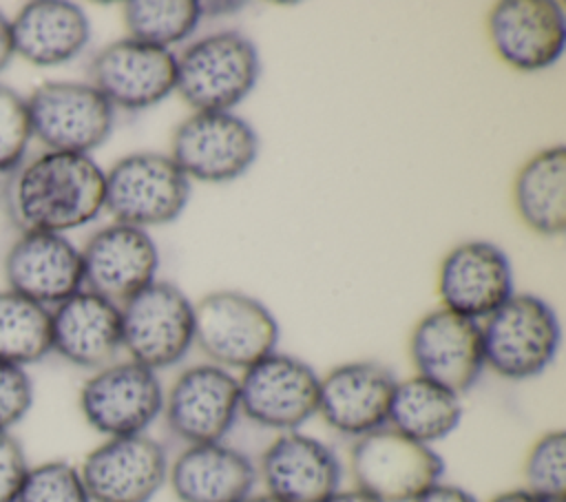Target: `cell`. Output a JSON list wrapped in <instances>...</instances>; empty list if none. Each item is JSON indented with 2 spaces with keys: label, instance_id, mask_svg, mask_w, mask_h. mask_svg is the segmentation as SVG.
Returning <instances> with one entry per match:
<instances>
[{
  "label": "cell",
  "instance_id": "4316f807",
  "mask_svg": "<svg viewBox=\"0 0 566 502\" xmlns=\"http://www.w3.org/2000/svg\"><path fill=\"white\" fill-rule=\"evenodd\" d=\"M51 352V312L13 290L0 292V360L27 365Z\"/></svg>",
  "mask_w": 566,
  "mask_h": 502
},
{
  "label": "cell",
  "instance_id": "ba28073f",
  "mask_svg": "<svg viewBox=\"0 0 566 502\" xmlns=\"http://www.w3.org/2000/svg\"><path fill=\"white\" fill-rule=\"evenodd\" d=\"M256 155V130L232 111H195L170 137V159L197 181H232L250 170Z\"/></svg>",
  "mask_w": 566,
  "mask_h": 502
},
{
  "label": "cell",
  "instance_id": "ffe728a7",
  "mask_svg": "<svg viewBox=\"0 0 566 502\" xmlns=\"http://www.w3.org/2000/svg\"><path fill=\"white\" fill-rule=\"evenodd\" d=\"M513 294V268L491 241H464L451 248L438 272V296L444 310L486 318Z\"/></svg>",
  "mask_w": 566,
  "mask_h": 502
},
{
  "label": "cell",
  "instance_id": "74e56055",
  "mask_svg": "<svg viewBox=\"0 0 566 502\" xmlns=\"http://www.w3.org/2000/svg\"><path fill=\"white\" fill-rule=\"evenodd\" d=\"M241 2H201V11L203 13H212V15H226V13H237V9H241Z\"/></svg>",
  "mask_w": 566,
  "mask_h": 502
},
{
  "label": "cell",
  "instance_id": "7402d4cb",
  "mask_svg": "<svg viewBox=\"0 0 566 502\" xmlns=\"http://www.w3.org/2000/svg\"><path fill=\"white\" fill-rule=\"evenodd\" d=\"M51 349L64 360L99 369L122 349L119 305L88 290H80L51 312Z\"/></svg>",
  "mask_w": 566,
  "mask_h": 502
},
{
  "label": "cell",
  "instance_id": "603a6c76",
  "mask_svg": "<svg viewBox=\"0 0 566 502\" xmlns=\"http://www.w3.org/2000/svg\"><path fill=\"white\" fill-rule=\"evenodd\" d=\"M254 462L221 442L186 445L168 464V478L179 502H243L256 484Z\"/></svg>",
  "mask_w": 566,
  "mask_h": 502
},
{
  "label": "cell",
  "instance_id": "d6a6232c",
  "mask_svg": "<svg viewBox=\"0 0 566 502\" xmlns=\"http://www.w3.org/2000/svg\"><path fill=\"white\" fill-rule=\"evenodd\" d=\"M27 471L29 464L20 442L9 431H0V502L15 500Z\"/></svg>",
  "mask_w": 566,
  "mask_h": 502
},
{
  "label": "cell",
  "instance_id": "5bb4252c",
  "mask_svg": "<svg viewBox=\"0 0 566 502\" xmlns=\"http://www.w3.org/2000/svg\"><path fill=\"white\" fill-rule=\"evenodd\" d=\"M161 442L146 433L106 438L82 462L80 478L91 502H148L168 478Z\"/></svg>",
  "mask_w": 566,
  "mask_h": 502
},
{
  "label": "cell",
  "instance_id": "2e32d148",
  "mask_svg": "<svg viewBox=\"0 0 566 502\" xmlns=\"http://www.w3.org/2000/svg\"><path fill=\"white\" fill-rule=\"evenodd\" d=\"M497 57L517 71L553 66L566 46V15L553 0H502L486 15Z\"/></svg>",
  "mask_w": 566,
  "mask_h": 502
},
{
  "label": "cell",
  "instance_id": "4fadbf2b",
  "mask_svg": "<svg viewBox=\"0 0 566 502\" xmlns=\"http://www.w3.org/2000/svg\"><path fill=\"white\" fill-rule=\"evenodd\" d=\"M91 86L115 108L144 111L164 102L177 84V55L166 46L122 38L91 60Z\"/></svg>",
  "mask_w": 566,
  "mask_h": 502
},
{
  "label": "cell",
  "instance_id": "8fae6325",
  "mask_svg": "<svg viewBox=\"0 0 566 502\" xmlns=\"http://www.w3.org/2000/svg\"><path fill=\"white\" fill-rule=\"evenodd\" d=\"M161 409L164 387L157 372L130 358L95 369L80 389L84 420L108 438L146 433Z\"/></svg>",
  "mask_w": 566,
  "mask_h": 502
},
{
  "label": "cell",
  "instance_id": "d4e9b609",
  "mask_svg": "<svg viewBox=\"0 0 566 502\" xmlns=\"http://www.w3.org/2000/svg\"><path fill=\"white\" fill-rule=\"evenodd\" d=\"M520 219L542 237H559L566 228V146H548L528 157L513 181Z\"/></svg>",
  "mask_w": 566,
  "mask_h": 502
},
{
  "label": "cell",
  "instance_id": "d6986e66",
  "mask_svg": "<svg viewBox=\"0 0 566 502\" xmlns=\"http://www.w3.org/2000/svg\"><path fill=\"white\" fill-rule=\"evenodd\" d=\"M256 475L281 502H325L340 489L343 464L318 438L283 431L263 449Z\"/></svg>",
  "mask_w": 566,
  "mask_h": 502
},
{
  "label": "cell",
  "instance_id": "7c38bea8",
  "mask_svg": "<svg viewBox=\"0 0 566 502\" xmlns=\"http://www.w3.org/2000/svg\"><path fill=\"white\" fill-rule=\"evenodd\" d=\"M161 414L170 433L186 445L221 442L241 414L239 380L219 365H192L164 391Z\"/></svg>",
  "mask_w": 566,
  "mask_h": 502
},
{
  "label": "cell",
  "instance_id": "7a4b0ae2",
  "mask_svg": "<svg viewBox=\"0 0 566 502\" xmlns=\"http://www.w3.org/2000/svg\"><path fill=\"white\" fill-rule=\"evenodd\" d=\"M484 367L506 380L539 376L555 360L562 330L555 310L537 294H511L480 323Z\"/></svg>",
  "mask_w": 566,
  "mask_h": 502
},
{
  "label": "cell",
  "instance_id": "1f68e13d",
  "mask_svg": "<svg viewBox=\"0 0 566 502\" xmlns=\"http://www.w3.org/2000/svg\"><path fill=\"white\" fill-rule=\"evenodd\" d=\"M33 400L31 378L24 367L0 360V431L24 418Z\"/></svg>",
  "mask_w": 566,
  "mask_h": 502
},
{
  "label": "cell",
  "instance_id": "52a82bcc",
  "mask_svg": "<svg viewBox=\"0 0 566 502\" xmlns=\"http://www.w3.org/2000/svg\"><path fill=\"white\" fill-rule=\"evenodd\" d=\"M122 349L157 372L177 365L195 345L192 301L170 281L155 279L119 305Z\"/></svg>",
  "mask_w": 566,
  "mask_h": 502
},
{
  "label": "cell",
  "instance_id": "44dd1931",
  "mask_svg": "<svg viewBox=\"0 0 566 502\" xmlns=\"http://www.w3.org/2000/svg\"><path fill=\"white\" fill-rule=\"evenodd\" d=\"M9 290L40 303L60 305L82 290V254L55 232H22L4 257Z\"/></svg>",
  "mask_w": 566,
  "mask_h": 502
},
{
  "label": "cell",
  "instance_id": "ac0fdd59",
  "mask_svg": "<svg viewBox=\"0 0 566 502\" xmlns=\"http://www.w3.org/2000/svg\"><path fill=\"white\" fill-rule=\"evenodd\" d=\"M396 380L394 372L376 360L340 363L321 376L316 414L334 431L360 438L387 425Z\"/></svg>",
  "mask_w": 566,
  "mask_h": 502
},
{
  "label": "cell",
  "instance_id": "6da1fadb",
  "mask_svg": "<svg viewBox=\"0 0 566 502\" xmlns=\"http://www.w3.org/2000/svg\"><path fill=\"white\" fill-rule=\"evenodd\" d=\"M4 206L24 232L62 234L104 210V170L91 155L49 150L15 170Z\"/></svg>",
  "mask_w": 566,
  "mask_h": 502
},
{
  "label": "cell",
  "instance_id": "277c9868",
  "mask_svg": "<svg viewBox=\"0 0 566 502\" xmlns=\"http://www.w3.org/2000/svg\"><path fill=\"white\" fill-rule=\"evenodd\" d=\"M195 307V345L223 369H248L276 352L279 323L254 296L237 290L203 294Z\"/></svg>",
  "mask_w": 566,
  "mask_h": 502
},
{
  "label": "cell",
  "instance_id": "9a60e30c",
  "mask_svg": "<svg viewBox=\"0 0 566 502\" xmlns=\"http://www.w3.org/2000/svg\"><path fill=\"white\" fill-rule=\"evenodd\" d=\"M409 358L418 376L462 396L484 372L480 321L438 307L411 330Z\"/></svg>",
  "mask_w": 566,
  "mask_h": 502
},
{
  "label": "cell",
  "instance_id": "e575fe53",
  "mask_svg": "<svg viewBox=\"0 0 566 502\" xmlns=\"http://www.w3.org/2000/svg\"><path fill=\"white\" fill-rule=\"evenodd\" d=\"M13 38H11V22L0 11V71L7 69V64L13 57Z\"/></svg>",
  "mask_w": 566,
  "mask_h": 502
},
{
  "label": "cell",
  "instance_id": "836d02e7",
  "mask_svg": "<svg viewBox=\"0 0 566 502\" xmlns=\"http://www.w3.org/2000/svg\"><path fill=\"white\" fill-rule=\"evenodd\" d=\"M413 502H478V498L462 487L447 484L440 480L433 487H429L422 495H418Z\"/></svg>",
  "mask_w": 566,
  "mask_h": 502
},
{
  "label": "cell",
  "instance_id": "e0dca14e",
  "mask_svg": "<svg viewBox=\"0 0 566 502\" xmlns=\"http://www.w3.org/2000/svg\"><path fill=\"white\" fill-rule=\"evenodd\" d=\"M80 254L86 290L117 305L150 285L159 268L153 237L144 228L117 221L97 230Z\"/></svg>",
  "mask_w": 566,
  "mask_h": 502
},
{
  "label": "cell",
  "instance_id": "f546056e",
  "mask_svg": "<svg viewBox=\"0 0 566 502\" xmlns=\"http://www.w3.org/2000/svg\"><path fill=\"white\" fill-rule=\"evenodd\" d=\"M13 502H91L80 469L64 460L29 467Z\"/></svg>",
  "mask_w": 566,
  "mask_h": 502
},
{
  "label": "cell",
  "instance_id": "8992f818",
  "mask_svg": "<svg viewBox=\"0 0 566 502\" xmlns=\"http://www.w3.org/2000/svg\"><path fill=\"white\" fill-rule=\"evenodd\" d=\"M349 469L354 487L378 502H413L442 480L444 460L431 445L385 425L354 440Z\"/></svg>",
  "mask_w": 566,
  "mask_h": 502
},
{
  "label": "cell",
  "instance_id": "4dcf8cb0",
  "mask_svg": "<svg viewBox=\"0 0 566 502\" xmlns=\"http://www.w3.org/2000/svg\"><path fill=\"white\" fill-rule=\"evenodd\" d=\"M31 137L27 100L0 84V172L20 166Z\"/></svg>",
  "mask_w": 566,
  "mask_h": 502
},
{
  "label": "cell",
  "instance_id": "d590c367",
  "mask_svg": "<svg viewBox=\"0 0 566 502\" xmlns=\"http://www.w3.org/2000/svg\"><path fill=\"white\" fill-rule=\"evenodd\" d=\"M489 502H546L537 495H533L531 491H526L524 487L522 489H509V491H502L497 493L495 498H491Z\"/></svg>",
  "mask_w": 566,
  "mask_h": 502
},
{
  "label": "cell",
  "instance_id": "30bf717a",
  "mask_svg": "<svg viewBox=\"0 0 566 502\" xmlns=\"http://www.w3.org/2000/svg\"><path fill=\"white\" fill-rule=\"evenodd\" d=\"M31 135L57 153L88 155L115 124L111 102L86 82H44L27 100Z\"/></svg>",
  "mask_w": 566,
  "mask_h": 502
},
{
  "label": "cell",
  "instance_id": "f1b7e54d",
  "mask_svg": "<svg viewBox=\"0 0 566 502\" xmlns=\"http://www.w3.org/2000/svg\"><path fill=\"white\" fill-rule=\"evenodd\" d=\"M524 489L546 502H566V433H542L524 458Z\"/></svg>",
  "mask_w": 566,
  "mask_h": 502
},
{
  "label": "cell",
  "instance_id": "484cf974",
  "mask_svg": "<svg viewBox=\"0 0 566 502\" xmlns=\"http://www.w3.org/2000/svg\"><path fill=\"white\" fill-rule=\"evenodd\" d=\"M462 420L460 396L418 374L396 380L387 427L424 445L447 438Z\"/></svg>",
  "mask_w": 566,
  "mask_h": 502
},
{
  "label": "cell",
  "instance_id": "f35d334b",
  "mask_svg": "<svg viewBox=\"0 0 566 502\" xmlns=\"http://www.w3.org/2000/svg\"><path fill=\"white\" fill-rule=\"evenodd\" d=\"M243 502H281V500L274 498V495H270V493H252V495H248Z\"/></svg>",
  "mask_w": 566,
  "mask_h": 502
},
{
  "label": "cell",
  "instance_id": "cb8c5ba5",
  "mask_svg": "<svg viewBox=\"0 0 566 502\" xmlns=\"http://www.w3.org/2000/svg\"><path fill=\"white\" fill-rule=\"evenodd\" d=\"M13 51L35 66H57L84 51L91 38L86 13L64 0H35L11 20Z\"/></svg>",
  "mask_w": 566,
  "mask_h": 502
},
{
  "label": "cell",
  "instance_id": "83f0119b",
  "mask_svg": "<svg viewBox=\"0 0 566 502\" xmlns=\"http://www.w3.org/2000/svg\"><path fill=\"white\" fill-rule=\"evenodd\" d=\"M201 15L197 0H128L122 7L128 38L166 49L192 35Z\"/></svg>",
  "mask_w": 566,
  "mask_h": 502
},
{
  "label": "cell",
  "instance_id": "9c48e42d",
  "mask_svg": "<svg viewBox=\"0 0 566 502\" xmlns=\"http://www.w3.org/2000/svg\"><path fill=\"white\" fill-rule=\"evenodd\" d=\"M239 409L259 427L296 431L318 411L321 376L305 360L272 352L241 372Z\"/></svg>",
  "mask_w": 566,
  "mask_h": 502
},
{
  "label": "cell",
  "instance_id": "5b68a950",
  "mask_svg": "<svg viewBox=\"0 0 566 502\" xmlns=\"http://www.w3.org/2000/svg\"><path fill=\"white\" fill-rule=\"evenodd\" d=\"M190 199V179L164 153H130L104 172V208L117 223H172Z\"/></svg>",
  "mask_w": 566,
  "mask_h": 502
},
{
  "label": "cell",
  "instance_id": "3957f363",
  "mask_svg": "<svg viewBox=\"0 0 566 502\" xmlns=\"http://www.w3.org/2000/svg\"><path fill=\"white\" fill-rule=\"evenodd\" d=\"M259 73L254 42L241 31H217L177 55L175 91L195 111H232L250 95Z\"/></svg>",
  "mask_w": 566,
  "mask_h": 502
},
{
  "label": "cell",
  "instance_id": "8d00e7d4",
  "mask_svg": "<svg viewBox=\"0 0 566 502\" xmlns=\"http://www.w3.org/2000/svg\"><path fill=\"white\" fill-rule=\"evenodd\" d=\"M325 502H378L376 498H371L369 493L360 491V489H338L334 495H329Z\"/></svg>",
  "mask_w": 566,
  "mask_h": 502
}]
</instances>
